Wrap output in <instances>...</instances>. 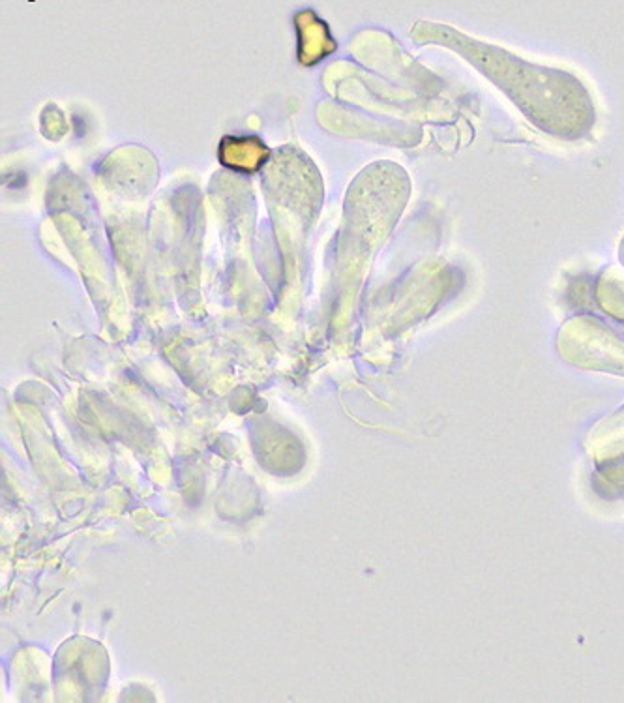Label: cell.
I'll list each match as a JSON object with an SVG mask.
<instances>
[{
  "instance_id": "obj_1",
  "label": "cell",
  "mask_w": 624,
  "mask_h": 703,
  "mask_svg": "<svg viewBox=\"0 0 624 703\" xmlns=\"http://www.w3.org/2000/svg\"><path fill=\"white\" fill-rule=\"evenodd\" d=\"M480 74L518 105L521 113L546 134L580 139L595 126V105L580 79L561 70L538 68L490 45L463 36L445 38Z\"/></svg>"
}]
</instances>
